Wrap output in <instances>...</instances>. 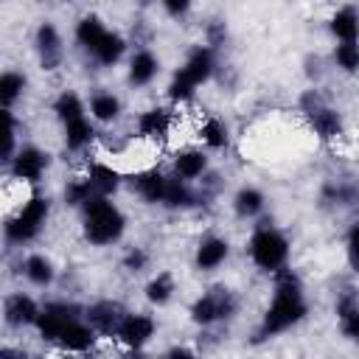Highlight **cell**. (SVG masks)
<instances>
[{
	"instance_id": "obj_18",
	"label": "cell",
	"mask_w": 359,
	"mask_h": 359,
	"mask_svg": "<svg viewBox=\"0 0 359 359\" xmlns=\"http://www.w3.org/2000/svg\"><path fill=\"white\" fill-rule=\"evenodd\" d=\"M331 31L342 39V42H356L359 36V14L353 8H339L331 20Z\"/></svg>"
},
{
	"instance_id": "obj_15",
	"label": "cell",
	"mask_w": 359,
	"mask_h": 359,
	"mask_svg": "<svg viewBox=\"0 0 359 359\" xmlns=\"http://www.w3.org/2000/svg\"><path fill=\"white\" fill-rule=\"evenodd\" d=\"M137 194L146 199V202H163L165 199V185L168 180L160 174V171H143L137 174Z\"/></svg>"
},
{
	"instance_id": "obj_22",
	"label": "cell",
	"mask_w": 359,
	"mask_h": 359,
	"mask_svg": "<svg viewBox=\"0 0 359 359\" xmlns=\"http://www.w3.org/2000/svg\"><path fill=\"white\" fill-rule=\"evenodd\" d=\"M311 123H314V132L320 135V137H337L339 135V129H342V123H339V118H337V112H331V109H314L311 112Z\"/></svg>"
},
{
	"instance_id": "obj_12",
	"label": "cell",
	"mask_w": 359,
	"mask_h": 359,
	"mask_svg": "<svg viewBox=\"0 0 359 359\" xmlns=\"http://www.w3.org/2000/svg\"><path fill=\"white\" fill-rule=\"evenodd\" d=\"M39 311H36V303L25 294H11L6 300V320L11 325H25V323H36Z\"/></svg>"
},
{
	"instance_id": "obj_26",
	"label": "cell",
	"mask_w": 359,
	"mask_h": 359,
	"mask_svg": "<svg viewBox=\"0 0 359 359\" xmlns=\"http://www.w3.org/2000/svg\"><path fill=\"white\" fill-rule=\"evenodd\" d=\"M90 109H93V115H95L98 121H112V118H118V112H121V101H118L115 95H109V93H98V95L90 101Z\"/></svg>"
},
{
	"instance_id": "obj_41",
	"label": "cell",
	"mask_w": 359,
	"mask_h": 359,
	"mask_svg": "<svg viewBox=\"0 0 359 359\" xmlns=\"http://www.w3.org/2000/svg\"><path fill=\"white\" fill-rule=\"evenodd\" d=\"M143 3H149V0H143Z\"/></svg>"
},
{
	"instance_id": "obj_2",
	"label": "cell",
	"mask_w": 359,
	"mask_h": 359,
	"mask_svg": "<svg viewBox=\"0 0 359 359\" xmlns=\"http://www.w3.org/2000/svg\"><path fill=\"white\" fill-rule=\"evenodd\" d=\"M121 233H123L121 210L112 202H107L101 194L90 196L84 202V236L93 244H109V241L121 238Z\"/></svg>"
},
{
	"instance_id": "obj_13",
	"label": "cell",
	"mask_w": 359,
	"mask_h": 359,
	"mask_svg": "<svg viewBox=\"0 0 359 359\" xmlns=\"http://www.w3.org/2000/svg\"><path fill=\"white\" fill-rule=\"evenodd\" d=\"M227 258V241L224 238H205L196 250V266L199 269H216Z\"/></svg>"
},
{
	"instance_id": "obj_33",
	"label": "cell",
	"mask_w": 359,
	"mask_h": 359,
	"mask_svg": "<svg viewBox=\"0 0 359 359\" xmlns=\"http://www.w3.org/2000/svg\"><path fill=\"white\" fill-rule=\"evenodd\" d=\"M93 182H90V177L87 180H73L70 185H67V191H65V196H67V202L70 205H81V202H87L90 196H93Z\"/></svg>"
},
{
	"instance_id": "obj_5",
	"label": "cell",
	"mask_w": 359,
	"mask_h": 359,
	"mask_svg": "<svg viewBox=\"0 0 359 359\" xmlns=\"http://www.w3.org/2000/svg\"><path fill=\"white\" fill-rule=\"evenodd\" d=\"M233 309H236L233 294H230L227 289H213L210 294H205V297H199V300L194 303L191 314H194L196 323H213V320H219V317L233 314Z\"/></svg>"
},
{
	"instance_id": "obj_10",
	"label": "cell",
	"mask_w": 359,
	"mask_h": 359,
	"mask_svg": "<svg viewBox=\"0 0 359 359\" xmlns=\"http://www.w3.org/2000/svg\"><path fill=\"white\" fill-rule=\"evenodd\" d=\"M210 70H213V56H210V50L196 48V50L188 56L185 67H180V76H185V79L196 87V84H202V81L210 76Z\"/></svg>"
},
{
	"instance_id": "obj_36",
	"label": "cell",
	"mask_w": 359,
	"mask_h": 359,
	"mask_svg": "<svg viewBox=\"0 0 359 359\" xmlns=\"http://www.w3.org/2000/svg\"><path fill=\"white\" fill-rule=\"evenodd\" d=\"M342 317H345L342 331H345L353 342H359V309H356V311H348V314H342Z\"/></svg>"
},
{
	"instance_id": "obj_11",
	"label": "cell",
	"mask_w": 359,
	"mask_h": 359,
	"mask_svg": "<svg viewBox=\"0 0 359 359\" xmlns=\"http://www.w3.org/2000/svg\"><path fill=\"white\" fill-rule=\"evenodd\" d=\"M137 129H140V135L149 137V140H165V135H168V129H171V118H168L165 109H149V112L140 115Z\"/></svg>"
},
{
	"instance_id": "obj_32",
	"label": "cell",
	"mask_w": 359,
	"mask_h": 359,
	"mask_svg": "<svg viewBox=\"0 0 359 359\" xmlns=\"http://www.w3.org/2000/svg\"><path fill=\"white\" fill-rule=\"evenodd\" d=\"M337 65L342 67V70H356L359 67V45L356 42H342V45H337Z\"/></svg>"
},
{
	"instance_id": "obj_24",
	"label": "cell",
	"mask_w": 359,
	"mask_h": 359,
	"mask_svg": "<svg viewBox=\"0 0 359 359\" xmlns=\"http://www.w3.org/2000/svg\"><path fill=\"white\" fill-rule=\"evenodd\" d=\"M25 275H28L31 283L48 286V283L53 280V266H50V261H48L45 255H31V258L25 261Z\"/></svg>"
},
{
	"instance_id": "obj_20",
	"label": "cell",
	"mask_w": 359,
	"mask_h": 359,
	"mask_svg": "<svg viewBox=\"0 0 359 359\" xmlns=\"http://www.w3.org/2000/svg\"><path fill=\"white\" fill-rule=\"evenodd\" d=\"M174 168H177V174L182 180H194V177H199L205 171V154L202 151H194V149L180 151L177 160H174Z\"/></svg>"
},
{
	"instance_id": "obj_17",
	"label": "cell",
	"mask_w": 359,
	"mask_h": 359,
	"mask_svg": "<svg viewBox=\"0 0 359 359\" xmlns=\"http://www.w3.org/2000/svg\"><path fill=\"white\" fill-rule=\"evenodd\" d=\"M59 342H62L67 351H87V348L93 345V328H87V325L70 320V323L65 325V331L59 334Z\"/></svg>"
},
{
	"instance_id": "obj_4",
	"label": "cell",
	"mask_w": 359,
	"mask_h": 359,
	"mask_svg": "<svg viewBox=\"0 0 359 359\" xmlns=\"http://www.w3.org/2000/svg\"><path fill=\"white\" fill-rule=\"evenodd\" d=\"M45 219H48V199L34 196V199H28L20 208V213L14 219H8L6 236L11 241H28V238H34L39 233V227L45 224Z\"/></svg>"
},
{
	"instance_id": "obj_16",
	"label": "cell",
	"mask_w": 359,
	"mask_h": 359,
	"mask_svg": "<svg viewBox=\"0 0 359 359\" xmlns=\"http://www.w3.org/2000/svg\"><path fill=\"white\" fill-rule=\"evenodd\" d=\"M90 323L98 328V331H104V334H118V325H121V309L118 306H112V303H98V306H93L90 309Z\"/></svg>"
},
{
	"instance_id": "obj_1",
	"label": "cell",
	"mask_w": 359,
	"mask_h": 359,
	"mask_svg": "<svg viewBox=\"0 0 359 359\" xmlns=\"http://www.w3.org/2000/svg\"><path fill=\"white\" fill-rule=\"evenodd\" d=\"M306 314V303L300 297V286L292 275H283L278 280V289H275V300L272 306L266 309L264 314V323H261V337H269V334H278L289 325H294L300 317Z\"/></svg>"
},
{
	"instance_id": "obj_14",
	"label": "cell",
	"mask_w": 359,
	"mask_h": 359,
	"mask_svg": "<svg viewBox=\"0 0 359 359\" xmlns=\"http://www.w3.org/2000/svg\"><path fill=\"white\" fill-rule=\"evenodd\" d=\"M157 59H154V53H149V50H140V53H135L132 56V65H129V81L132 84H149L154 76H157Z\"/></svg>"
},
{
	"instance_id": "obj_31",
	"label": "cell",
	"mask_w": 359,
	"mask_h": 359,
	"mask_svg": "<svg viewBox=\"0 0 359 359\" xmlns=\"http://www.w3.org/2000/svg\"><path fill=\"white\" fill-rule=\"evenodd\" d=\"M22 87H25V79L20 73H3V79H0V98H3V104L8 107L22 93Z\"/></svg>"
},
{
	"instance_id": "obj_27",
	"label": "cell",
	"mask_w": 359,
	"mask_h": 359,
	"mask_svg": "<svg viewBox=\"0 0 359 359\" xmlns=\"http://www.w3.org/2000/svg\"><path fill=\"white\" fill-rule=\"evenodd\" d=\"M264 208V196L255 188H241L236 194V213L238 216H255Z\"/></svg>"
},
{
	"instance_id": "obj_19",
	"label": "cell",
	"mask_w": 359,
	"mask_h": 359,
	"mask_svg": "<svg viewBox=\"0 0 359 359\" xmlns=\"http://www.w3.org/2000/svg\"><path fill=\"white\" fill-rule=\"evenodd\" d=\"M76 36H79V42H81L87 50H93V53H95V48H98V45H101V39L107 36V31H104L101 20H98L95 14H90V17H84V20L79 22Z\"/></svg>"
},
{
	"instance_id": "obj_28",
	"label": "cell",
	"mask_w": 359,
	"mask_h": 359,
	"mask_svg": "<svg viewBox=\"0 0 359 359\" xmlns=\"http://www.w3.org/2000/svg\"><path fill=\"white\" fill-rule=\"evenodd\" d=\"M81 112H84V109H81V101H79L76 93H62V95H59V101H56V115H59L65 123H70V121H76V118H84Z\"/></svg>"
},
{
	"instance_id": "obj_21",
	"label": "cell",
	"mask_w": 359,
	"mask_h": 359,
	"mask_svg": "<svg viewBox=\"0 0 359 359\" xmlns=\"http://www.w3.org/2000/svg\"><path fill=\"white\" fill-rule=\"evenodd\" d=\"M118 171L112 168V165H104V163H95V165H90V182H93V188H95V194H112L115 188H118Z\"/></svg>"
},
{
	"instance_id": "obj_38",
	"label": "cell",
	"mask_w": 359,
	"mask_h": 359,
	"mask_svg": "<svg viewBox=\"0 0 359 359\" xmlns=\"http://www.w3.org/2000/svg\"><path fill=\"white\" fill-rule=\"evenodd\" d=\"M348 255H351V264L359 269V224L348 236Z\"/></svg>"
},
{
	"instance_id": "obj_7",
	"label": "cell",
	"mask_w": 359,
	"mask_h": 359,
	"mask_svg": "<svg viewBox=\"0 0 359 359\" xmlns=\"http://www.w3.org/2000/svg\"><path fill=\"white\" fill-rule=\"evenodd\" d=\"M45 168H48V154L39 151V149H22L14 157V165H11L14 177L17 180H25V182H36Z\"/></svg>"
},
{
	"instance_id": "obj_35",
	"label": "cell",
	"mask_w": 359,
	"mask_h": 359,
	"mask_svg": "<svg viewBox=\"0 0 359 359\" xmlns=\"http://www.w3.org/2000/svg\"><path fill=\"white\" fill-rule=\"evenodd\" d=\"M168 95L174 98V101H185V98H191L194 95V84L185 79V76H174V81H171V87H168Z\"/></svg>"
},
{
	"instance_id": "obj_6",
	"label": "cell",
	"mask_w": 359,
	"mask_h": 359,
	"mask_svg": "<svg viewBox=\"0 0 359 359\" xmlns=\"http://www.w3.org/2000/svg\"><path fill=\"white\" fill-rule=\"evenodd\" d=\"M154 334V323L146 314H126L118 325V339L129 348H140Z\"/></svg>"
},
{
	"instance_id": "obj_37",
	"label": "cell",
	"mask_w": 359,
	"mask_h": 359,
	"mask_svg": "<svg viewBox=\"0 0 359 359\" xmlns=\"http://www.w3.org/2000/svg\"><path fill=\"white\" fill-rule=\"evenodd\" d=\"M123 264H126V269H143L146 266V252L143 250H129L126 252V258H123Z\"/></svg>"
},
{
	"instance_id": "obj_25",
	"label": "cell",
	"mask_w": 359,
	"mask_h": 359,
	"mask_svg": "<svg viewBox=\"0 0 359 359\" xmlns=\"http://www.w3.org/2000/svg\"><path fill=\"white\" fill-rule=\"evenodd\" d=\"M121 53H123V39H121L118 34H109V31H107V36L101 39V45L95 48L98 62H101V65H115V62L121 59Z\"/></svg>"
},
{
	"instance_id": "obj_40",
	"label": "cell",
	"mask_w": 359,
	"mask_h": 359,
	"mask_svg": "<svg viewBox=\"0 0 359 359\" xmlns=\"http://www.w3.org/2000/svg\"><path fill=\"white\" fill-rule=\"evenodd\" d=\"M171 356H191V353H188L185 348H174V351H171Z\"/></svg>"
},
{
	"instance_id": "obj_29",
	"label": "cell",
	"mask_w": 359,
	"mask_h": 359,
	"mask_svg": "<svg viewBox=\"0 0 359 359\" xmlns=\"http://www.w3.org/2000/svg\"><path fill=\"white\" fill-rule=\"evenodd\" d=\"M199 137H202L208 146H213V149H222V146L227 143V129H224V123H222V121L210 118V121H205V123H202V129H199Z\"/></svg>"
},
{
	"instance_id": "obj_8",
	"label": "cell",
	"mask_w": 359,
	"mask_h": 359,
	"mask_svg": "<svg viewBox=\"0 0 359 359\" xmlns=\"http://www.w3.org/2000/svg\"><path fill=\"white\" fill-rule=\"evenodd\" d=\"M73 320V306H50L36 317V325L42 331V337L48 339H59V334L65 331V325Z\"/></svg>"
},
{
	"instance_id": "obj_39",
	"label": "cell",
	"mask_w": 359,
	"mask_h": 359,
	"mask_svg": "<svg viewBox=\"0 0 359 359\" xmlns=\"http://www.w3.org/2000/svg\"><path fill=\"white\" fill-rule=\"evenodd\" d=\"M163 6H165V11L171 17H182L191 8V0H163Z\"/></svg>"
},
{
	"instance_id": "obj_3",
	"label": "cell",
	"mask_w": 359,
	"mask_h": 359,
	"mask_svg": "<svg viewBox=\"0 0 359 359\" xmlns=\"http://www.w3.org/2000/svg\"><path fill=\"white\" fill-rule=\"evenodd\" d=\"M250 255L261 269H278L289 255V244L272 227H261L250 238Z\"/></svg>"
},
{
	"instance_id": "obj_34",
	"label": "cell",
	"mask_w": 359,
	"mask_h": 359,
	"mask_svg": "<svg viewBox=\"0 0 359 359\" xmlns=\"http://www.w3.org/2000/svg\"><path fill=\"white\" fill-rule=\"evenodd\" d=\"M163 202H168L171 208L188 205V202H191V194H188V188H185L180 180H168V185H165V199H163Z\"/></svg>"
},
{
	"instance_id": "obj_23",
	"label": "cell",
	"mask_w": 359,
	"mask_h": 359,
	"mask_svg": "<svg viewBox=\"0 0 359 359\" xmlns=\"http://www.w3.org/2000/svg\"><path fill=\"white\" fill-rule=\"evenodd\" d=\"M93 140V126L84 118H76L70 123H65V143L67 149H81Z\"/></svg>"
},
{
	"instance_id": "obj_9",
	"label": "cell",
	"mask_w": 359,
	"mask_h": 359,
	"mask_svg": "<svg viewBox=\"0 0 359 359\" xmlns=\"http://www.w3.org/2000/svg\"><path fill=\"white\" fill-rule=\"evenodd\" d=\"M36 48H39V56H42V65L48 70H53L59 65V56H62V48H59V34L50 22H42L39 31H36Z\"/></svg>"
},
{
	"instance_id": "obj_30",
	"label": "cell",
	"mask_w": 359,
	"mask_h": 359,
	"mask_svg": "<svg viewBox=\"0 0 359 359\" xmlns=\"http://www.w3.org/2000/svg\"><path fill=\"white\" fill-rule=\"evenodd\" d=\"M171 292H174L171 275H157V278L146 286V297H149L151 303H165V300L171 297Z\"/></svg>"
}]
</instances>
